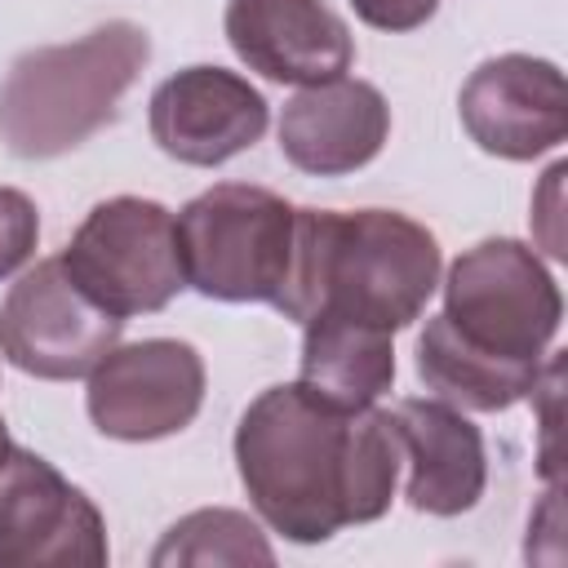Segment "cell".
<instances>
[{"instance_id": "1", "label": "cell", "mask_w": 568, "mask_h": 568, "mask_svg": "<svg viewBox=\"0 0 568 568\" xmlns=\"http://www.w3.org/2000/svg\"><path fill=\"white\" fill-rule=\"evenodd\" d=\"M399 466L386 408H342L306 382L266 386L235 426V470L253 510L297 546L382 519Z\"/></svg>"}, {"instance_id": "2", "label": "cell", "mask_w": 568, "mask_h": 568, "mask_svg": "<svg viewBox=\"0 0 568 568\" xmlns=\"http://www.w3.org/2000/svg\"><path fill=\"white\" fill-rule=\"evenodd\" d=\"M439 271V240L408 213L297 209L293 262L275 311L297 324L328 311L399 333L422 320Z\"/></svg>"}, {"instance_id": "3", "label": "cell", "mask_w": 568, "mask_h": 568, "mask_svg": "<svg viewBox=\"0 0 568 568\" xmlns=\"http://www.w3.org/2000/svg\"><path fill=\"white\" fill-rule=\"evenodd\" d=\"M146 62L151 36L129 18H111L67 44L27 49L0 80V142L22 160L75 151L115 120Z\"/></svg>"}, {"instance_id": "4", "label": "cell", "mask_w": 568, "mask_h": 568, "mask_svg": "<svg viewBox=\"0 0 568 568\" xmlns=\"http://www.w3.org/2000/svg\"><path fill=\"white\" fill-rule=\"evenodd\" d=\"M297 209L248 182H217L178 213L186 288L213 302L275 306L293 262Z\"/></svg>"}, {"instance_id": "5", "label": "cell", "mask_w": 568, "mask_h": 568, "mask_svg": "<svg viewBox=\"0 0 568 568\" xmlns=\"http://www.w3.org/2000/svg\"><path fill=\"white\" fill-rule=\"evenodd\" d=\"M439 315L470 351L541 368L564 320V293L524 240L493 235L448 266Z\"/></svg>"}, {"instance_id": "6", "label": "cell", "mask_w": 568, "mask_h": 568, "mask_svg": "<svg viewBox=\"0 0 568 568\" xmlns=\"http://www.w3.org/2000/svg\"><path fill=\"white\" fill-rule=\"evenodd\" d=\"M67 275L111 315H155L182 288L178 217L142 195H111L84 213L67 253Z\"/></svg>"}, {"instance_id": "7", "label": "cell", "mask_w": 568, "mask_h": 568, "mask_svg": "<svg viewBox=\"0 0 568 568\" xmlns=\"http://www.w3.org/2000/svg\"><path fill=\"white\" fill-rule=\"evenodd\" d=\"M124 320L102 311L62 266V257L36 262L0 302V355L40 382L89 377L93 364L120 346Z\"/></svg>"}, {"instance_id": "8", "label": "cell", "mask_w": 568, "mask_h": 568, "mask_svg": "<svg viewBox=\"0 0 568 568\" xmlns=\"http://www.w3.org/2000/svg\"><path fill=\"white\" fill-rule=\"evenodd\" d=\"M111 559L102 510L40 453H0V568H102Z\"/></svg>"}, {"instance_id": "9", "label": "cell", "mask_w": 568, "mask_h": 568, "mask_svg": "<svg viewBox=\"0 0 568 568\" xmlns=\"http://www.w3.org/2000/svg\"><path fill=\"white\" fill-rule=\"evenodd\" d=\"M204 404V359L191 342L178 337H142L129 346H111L84 390L89 422L106 439L151 444L178 435L195 422Z\"/></svg>"}, {"instance_id": "10", "label": "cell", "mask_w": 568, "mask_h": 568, "mask_svg": "<svg viewBox=\"0 0 568 568\" xmlns=\"http://www.w3.org/2000/svg\"><path fill=\"white\" fill-rule=\"evenodd\" d=\"M457 115L479 151L497 160H537L568 138L564 71L532 53L488 58L466 75Z\"/></svg>"}, {"instance_id": "11", "label": "cell", "mask_w": 568, "mask_h": 568, "mask_svg": "<svg viewBox=\"0 0 568 568\" xmlns=\"http://www.w3.org/2000/svg\"><path fill=\"white\" fill-rule=\"evenodd\" d=\"M146 120L155 146L169 160L213 169L248 151L266 133L271 106L248 84V75L200 62L155 84Z\"/></svg>"}, {"instance_id": "12", "label": "cell", "mask_w": 568, "mask_h": 568, "mask_svg": "<svg viewBox=\"0 0 568 568\" xmlns=\"http://www.w3.org/2000/svg\"><path fill=\"white\" fill-rule=\"evenodd\" d=\"M235 58L275 84H324L351 71V27L324 0H226L222 13Z\"/></svg>"}, {"instance_id": "13", "label": "cell", "mask_w": 568, "mask_h": 568, "mask_svg": "<svg viewBox=\"0 0 568 568\" xmlns=\"http://www.w3.org/2000/svg\"><path fill=\"white\" fill-rule=\"evenodd\" d=\"M390 106L368 80H324L297 89L280 111V151L311 178H346L382 155Z\"/></svg>"}, {"instance_id": "14", "label": "cell", "mask_w": 568, "mask_h": 568, "mask_svg": "<svg viewBox=\"0 0 568 568\" xmlns=\"http://www.w3.org/2000/svg\"><path fill=\"white\" fill-rule=\"evenodd\" d=\"M399 453L408 466V506L435 519H453L479 506L488 484V453L479 426L444 399H399L390 408Z\"/></svg>"}, {"instance_id": "15", "label": "cell", "mask_w": 568, "mask_h": 568, "mask_svg": "<svg viewBox=\"0 0 568 568\" xmlns=\"http://www.w3.org/2000/svg\"><path fill=\"white\" fill-rule=\"evenodd\" d=\"M395 333L346 320V315H311L302 324V377L311 390L342 408L377 404L395 382Z\"/></svg>"}, {"instance_id": "16", "label": "cell", "mask_w": 568, "mask_h": 568, "mask_svg": "<svg viewBox=\"0 0 568 568\" xmlns=\"http://www.w3.org/2000/svg\"><path fill=\"white\" fill-rule=\"evenodd\" d=\"M417 377L426 382V390L435 399H444L453 408L501 413V408L532 395L541 368L501 364L493 355H479V351H470L466 342L453 337L444 315H430L422 337H417Z\"/></svg>"}, {"instance_id": "17", "label": "cell", "mask_w": 568, "mask_h": 568, "mask_svg": "<svg viewBox=\"0 0 568 568\" xmlns=\"http://www.w3.org/2000/svg\"><path fill=\"white\" fill-rule=\"evenodd\" d=\"M155 568L169 564H275V550L266 546L262 528L244 510H191L182 515L151 555Z\"/></svg>"}, {"instance_id": "18", "label": "cell", "mask_w": 568, "mask_h": 568, "mask_svg": "<svg viewBox=\"0 0 568 568\" xmlns=\"http://www.w3.org/2000/svg\"><path fill=\"white\" fill-rule=\"evenodd\" d=\"M40 244V213L36 200L18 186H0V280L18 275Z\"/></svg>"}, {"instance_id": "19", "label": "cell", "mask_w": 568, "mask_h": 568, "mask_svg": "<svg viewBox=\"0 0 568 568\" xmlns=\"http://www.w3.org/2000/svg\"><path fill=\"white\" fill-rule=\"evenodd\" d=\"M351 9L359 13V22L399 36V31H417V27H426V22L435 18L439 0H351Z\"/></svg>"}, {"instance_id": "20", "label": "cell", "mask_w": 568, "mask_h": 568, "mask_svg": "<svg viewBox=\"0 0 568 568\" xmlns=\"http://www.w3.org/2000/svg\"><path fill=\"white\" fill-rule=\"evenodd\" d=\"M9 444H13V439H9V426H4V417H0V453H4Z\"/></svg>"}]
</instances>
